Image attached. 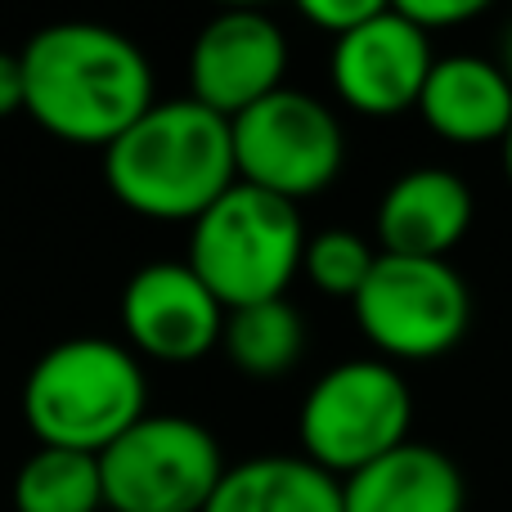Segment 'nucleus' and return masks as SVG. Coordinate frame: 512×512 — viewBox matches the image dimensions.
Instances as JSON below:
<instances>
[{
  "instance_id": "nucleus-1",
  "label": "nucleus",
  "mask_w": 512,
  "mask_h": 512,
  "mask_svg": "<svg viewBox=\"0 0 512 512\" xmlns=\"http://www.w3.org/2000/svg\"><path fill=\"white\" fill-rule=\"evenodd\" d=\"M27 108L45 135L108 149L158 104L153 59L104 23H50L18 50Z\"/></svg>"
},
{
  "instance_id": "nucleus-2",
  "label": "nucleus",
  "mask_w": 512,
  "mask_h": 512,
  "mask_svg": "<svg viewBox=\"0 0 512 512\" xmlns=\"http://www.w3.org/2000/svg\"><path fill=\"white\" fill-rule=\"evenodd\" d=\"M104 185L126 212L194 225L239 185L230 122L198 99H158L104 149Z\"/></svg>"
},
{
  "instance_id": "nucleus-3",
  "label": "nucleus",
  "mask_w": 512,
  "mask_h": 512,
  "mask_svg": "<svg viewBox=\"0 0 512 512\" xmlns=\"http://www.w3.org/2000/svg\"><path fill=\"white\" fill-rule=\"evenodd\" d=\"M149 414V373L126 342L68 337L36 355L23 382V423L36 445L104 454Z\"/></svg>"
},
{
  "instance_id": "nucleus-4",
  "label": "nucleus",
  "mask_w": 512,
  "mask_h": 512,
  "mask_svg": "<svg viewBox=\"0 0 512 512\" xmlns=\"http://www.w3.org/2000/svg\"><path fill=\"white\" fill-rule=\"evenodd\" d=\"M306 225L297 207L252 185H234L189 225L185 265L225 310L288 297L301 274Z\"/></svg>"
},
{
  "instance_id": "nucleus-5",
  "label": "nucleus",
  "mask_w": 512,
  "mask_h": 512,
  "mask_svg": "<svg viewBox=\"0 0 512 512\" xmlns=\"http://www.w3.org/2000/svg\"><path fill=\"white\" fill-rule=\"evenodd\" d=\"M414 423V396L396 364L342 360L310 382L297 409L301 459L346 481L373 459L400 450Z\"/></svg>"
},
{
  "instance_id": "nucleus-6",
  "label": "nucleus",
  "mask_w": 512,
  "mask_h": 512,
  "mask_svg": "<svg viewBox=\"0 0 512 512\" xmlns=\"http://www.w3.org/2000/svg\"><path fill=\"white\" fill-rule=\"evenodd\" d=\"M364 342L387 364L441 360L472 328V288L450 261L382 256L351 301Z\"/></svg>"
},
{
  "instance_id": "nucleus-7",
  "label": "nucleus",
  "mask_w": 512,
  "mask_h": 512,
  "mask_svg": "<svg viewBox=\"0 0 512 512\" xmlns=\"http://www.w3.org/2000/svg\"><path fill=\"white\" fill-rule=\"evenodd\" d=\"M212 427L185 414H144L99 454L108 512H203L225 477Z\"/></svg>"
},
{
  "instance_id": "nucleus-8",
  "label": "nucleus",
  "mask_w": 512,
  "mask_h": 512,
  "mask_svg": "<svg viewBox=\"0 0 512 512\" xmlns=\"http://www.w3.org/2000/svg\"><path fill=\"white\" fill-rule=\"evenodd\" d=\"M239 185L274 194L297 207L342 176L346 135L337 113L310 90H274L261 104L230 117Z\"/></svg>"
},
{
  "instance_id": "nucleus-9",
  "label": "nucleus",
  "mask_w": 512,
  "mask_h": 512,
  "mask_svg": "<svg viewBox=\"0 0 512 512\" xmlns=\"http://www.w3.org/2000/svg\"><path fill=\"white\" fill-rule=\"evenodd\" d=\"M436 63L432 36H423L396 5H382L369 23L337 36L328 54L333 95L360 117L414 113L423 81Z\"/></svg>"
},
{
  "instance_id": "nucleus-10",
  "label": "nucleus",
  "mask_w": 512,
  "mask_h": 512,
  "mask_svg": "<svg viewBox=\"0 0 512 512\" xmlns=\"http://www.w3.org/2000/svg\"><path fill=\"white\" fill-rule=\"evenodd\" d=\"M122 333L140 360L198 364L221 346L225 306L185 261H149L122 288Z\"/></svg>"
},
{
  "instance_id": "nucleus-11",
  "label": "nucleus",
  "mask_w": 512,
  "mask_h": 512,
  "mask_svg": "<svg viewBox=\"0 0 512 512\" xmlns=\"http://www.w3.org/2000/svg\"><path fill=\"white\" fill-rule=\"evenodd\" d=\"M283 72L288 36L261 9H221L189 45V99L221 113L225 122L283 90Z\"/></svg>"
},
{
  "instance_id": "nucleus-12",
  "label": "nucleus",
  "mask_w": 512,
  "mask_h": 512,
  "mask_svg": "<svg viewBox=\"0 0 512 512\" xmlns=\"http://www.w3.org/2000/svg\"><path fill=\"white\" fill-rule=\"evenodd\" d=\"M477 198L468 180L450 167H414L387 185L378 203V252L450 261V252L468 239Z\"/></svg>"
},
{
  "instance_id": "nucleus-13",
  "label": "nucleus",
  "mask_w": 512,
  "mask_h": 512,
  "mask_svg": "<svg viewBox=\"0 0 512 512\" xmlns=\"http://www.w3.org/2000/svg\"><path fill=\"white\" fill-rule=\"evenodd\" d=\"M414 113L445 144H504L512 126V81L499 59L486 54H436Z\"/></svg>"
},
{
  "instance_id": "nucleus-14",
  "label": "nucleus",
  "mask_w": 512,
  "mask_h": 512,
  "mask_svg": "<svg viewBox=\"0 0 512 512\" xmlns=\"http://www.w3.org/2000/svg\"><path fill=\"white\" fill-rule=\"evenodd\" d=\"M468 481L436 445L405 441L342 481V512H463Z\"/></svg>"
},
{
  "instance_id": "nucleus-15",
  "label": "nucleus",
  "mask_w": 512,
  "mask_h": 512,
  "mask_svg": "<svg viewBox=\"0 0 512 512\" xmlns=\"http://www.w3.org/2000/svg\"><path fill=\"white\" fill-rule=\"evenodd\" d=\"M203 512H342V481L301 454L230 463Z\"/></svg>"
},
{
  "instance_id": "nucleus-16",
  "label": "nucleus",
  "mask_w": 512,
  "mask_h": 512,
  "mask_svg": "<svg viewBox=\"0 0 512 512\" xmlns=\"http://www.w3.org/2000/svg\"><path fill=\"white\" fill-rule=\"evenodd\" d=\"M221 346L234 369L248 378H283L288 369H297L306 351V324L288 297L256 301V306L225 310Z\"/></svg>"
},
{
  "instance_id": "nucleus-17",
  "label": "nucleus",
  "mask_w": 512,
  "mask_h": 512,
  "mask_svg": "<svg viewBox=\"0 0 512 512\" xmlns=\"http://www.w3.org/2000/svg\"><path fill=\"white\" fill-rule=\"evenodd\" d=\"M18 512H108L95 454L36 445L14 477Z\"/></svg>"
},
{
  "instance_id": "nucleus-18",
  "label": "nucleus",
  "mask_w": 512,
  "mask_h": 512,
  "mask_svg": "<svg viewBox=\"0 0 512 512\" xmlns=\"http://www.w3.org/2000/svg\"><path fill=\"white\" fill-rule=\"evenodd\" d=\"M378 265V248L355 230H319L306 234V252H301V274L310 288L324 292L333 301H355L364 279Z\"/></svg>"
},
{
  "instance_id": "nucleus-19",
  "label": "nucleus",
  "mask_w": 512,
  "mask_h": 512,
  "mask_svg": "<svg viewBox=\"0 0 512 512\" xmlns=\"http://www.w3.org/2000/svg\"><path fill=\"white\" fill-rule=\"evenodd\" d=\"M378 9H382V0H306V5H301V18H306L315 32H324L337 41V36L355 32L360 23H369Z\"/></svg>"
},
{
  "instance_id": "nucleus-20",
  "label": "nucleus",
  "mask_w": 512,
  "mask_h": 512,
  "mask_svg": "<svg viewBox=\"0 0 512 512\" xmlns=\"http://www.w3.org/2000/svg\"><path fill=\"white\" fill-rule=\"evenodd\" d=\"M396 9L423 36H441V32H450V27H463L481 14L477 0H400Z\"/></svg>"
},
{
  "instance_id": "nucleus-21",
  "label": "nucleus",
  "mask_w": 512,
  "mask_h": 512,
  "mask_svg": "<svg viewBox=\"0 0 512 512\" xmlns=\"http://www.w3.org/2000/svg\"><path fill=\"white\" fill-rule=\"evenodd\" d=\"M27 108V86H23V59L0 50V122Z\"/></svg>"
},
{
  "instance_id": "nucleus-22",
  "label": "nucleus",
  "mask_w": 512,
  "mask_h": 512,
  "mask_svg": "<svg viewBox=\"0 0 512 512\" xmlns=\"http://www.w3.org/2000/svg\"><path fill=\"white\" fill-rule=\"evenodd\" d=\"M499 68H504V72H508V81H512V18H508L504 36H499Z\"/></svg>"
},
{
  "instance_id": "nucleus-23",
  "label": "nucleus",
  "mask_w": 512,
  "mask_h": 512,
  "mask_svg": "<svg viewBox=\"0 0 512 512\" xmlns=\"http://www.w3.org/2000/svg\"><path fill=\"white\" fill-rule=\"evenodd\" d=\"M504 171H508V185H512V126H508V135H504Z\"/></svg>"
}]
</instances>
